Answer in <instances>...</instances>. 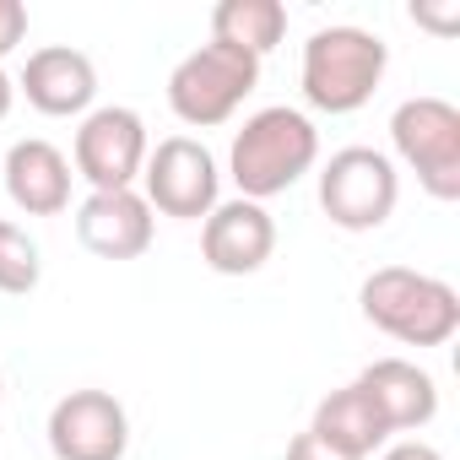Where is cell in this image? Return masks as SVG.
Returning <instances> with one entry per match:
<instances>
[{"label": "cell", "instance_id": "9a60e30c", "mask_svg": "<svg viewBox=\"0 0 460 460\" xmlns=\"http://www.w3.org/2000/svg\"><path fill=\"white\" fill-rule=\"evenodd\" d=\"M309 433H320L331 449H341V455H352V460H368V455L390 438L385 417L374 411V401H368L358 385L331 390V395L314 406V428H309Z\"/></svg>", "mask_w": 460, "mask_h": 460}, {"label": "cell", "instance_id": "2e32d148", "mask_svg": "<svg viewBox=\"0 0 460 460\" xmlns=\"http://www.w3.org/2000/svg\"><path fill=\"white\" fill-rule=\"evenodd\" d=\"M211 39L266 60L288 39V6L282 0H222L211 12Z\"/></svg>", "mask_w": 460, "mask_h": 460}, {"label": "cell", "instance_id": "5b68a950", "mask_svg": "<svg viewBox=\"0 0 460 460\" xmlns=\"http://www.w3.org/2000/svg\"><path fill=\"white\" fill-rule=\"evenodd\" d=\"M390 141L433 200H460V109L455 103L406 98L390 114Z\"/></svg>", "mask_w": 460, "mask_h": 460}, {"label": "cell", "instance_id": "ffe728a7", "mask_svg": "<svg viewBox=\"0 0 460 460\" xmlns=\"http://www.w3.org/2000/svg\"><path fill=\"white\" fill-rule=\"evenodd\" d=\"M288 460H352V455H341V449H331L320 433H298L293 444H288Z\"/></svg>", "mask_w": 460, "mask_h": 460}, {"label": "cell", "instance_id": "e0dca14e", "mask_svg": "<svg viewBox=\"0 0 460 460\" xmlns=\"http://www.w3.org/2000/svg\"><path fill=\"white\" fill-rule=\"evenodd\" d=\"M39 277H44L39 244L22 234L17 222H0V293L22 298V293H33V288H39Z\"/></svg>", "mask_w": 460, "mask_h": 460}, {"label": "cell", "instance_id": "9c48e42d", "mask_svg": "<svg viewBox=\"0 0 460 460\" xmlns=\"http://www.w3.org/2000/svg\"><path fill=\"white\" fill-rule=\"evenodd\" d=\"M49 449L55 460H125L130 417L109 390H71L49 411Z\"/></svg>", "mask_w": 460, "mask_h": 460}, {"label": "cell", "instance_id": "6da1fadb", "mask_svg": "<svg viewBox=\"0 0 460 460\" xmlns=\"http://www.w3.org/2000/svg\"><path fill=\"white\" fill-rule=\"evenodd\" d=\"M320 157V130L309 114L277 103L244 119V130L234 136V152H227V168H234V184L244 200H271L282 190H293Z\"/></svg>", "mask_w": 460, "mask_h": 460}, {"label": "cell", "instance_id": "603a6c76", "mask_svg": "<svg viewBox=\"0 0 460 460\" xmlns=\"http://www.w3.org/2000/svg\"><path fill=\"white\" fill-rule=\"evenodd\" d=\"M0 401H6V379H0Z\"/></svg>", "mask_w": 460, "mask_h": 460}, {"label": "cell", "instance_id": "8fae6325", "mask_svg": "<svg viewBox=\"0 0 460 460\" xmlns=\"http://www.w3.org/2000/svg\"><path fill=\"white\" fill-rule=\"evenodd\" d=\"M76 239L98 261H136L152 250V206L141 190H93L76 206Z\"/></svg>", "mask_w": 460, "mask_h": 460}, {"label": "cell", "instance_id": "7a4b0ae2", "mask_svg": "<svg viewBox=\"0 0 460 460\" xmlns=\"http://www.w3.org/2000/svg\"><path fill=\"white\" fill-rule=\"evenodd\" d=\"M363 320L406 347H444L460 331V293L411 266H379L363 293Z\"/></svg>", "mask_w": 460, "mask_h": 460}, {"label": "cell", "instance_id": "ba28073f", "mask_svg": "<svg viewBox=\"0 0 460 460\" xmlns=\"http://www.w3.org/2000/svg\"><path fill=\"white\" fill-rule=\"evenodd\" d=\"M146 168V125L136 109H93L76 130V173L93 190H136Z\"/></svg>", "mask_w": 460, "mask_h": 460}, {"label": "cell", "instance_id": "30bf717a", "mask_svg": "<svg viewBox=\"0 0 460 460\" xmlns=\"http://www.w3.org/2000/svg\"><path fill=\"white\" fill-rule=\"evenodd\" d=\"M277 250V222L261 200H217L200 227V255L217 277H255Z\"/></svg>", "mask_w": 460, "mask_h": 460}, {"label": "cell", "instance_id": "8992f818", "mask_svg": "<svg viewBox=\"0 0 460 460\" xmlns=\"http://www.w3.org/2000/svg\"><path fill=\"white\" fill-rule=\"evenodd\" d=\"M395 200H401L395 163L374 146H341L320 168V206L347 234H374V227H385Z\"/></svg>", "mask_w": 460, "mask_h": 460}, {"label": "cell", "instance_id": "277c9868", "mask_svg": "<svg viewBox=\"0 0 460 460\" xmlns=\"http://www.w3.org/2000/svg\"><path fill=\"white\" fill-rule=\"evenodd\" d=\"M261 87V60L244 55V49H227V44H200L190 49L173 76H168V109L195 125V130H211V125H227L234 109Z\"/></svg>", "mask_w": 460, "mask_h": 460}, {"label": "cell", "instance_id": "4fadbf2b", "mask_svg": "<svg viewBox=\"0 0 460 460\" xmlns=\"http://www.w3.org/2000/svg\"><path fill=\"white\" fill-rule=\"evenodd\" d=\"M352 385L374 401V411L385 417L390 433H417V428H428L438 417V385H433V374L417 368V363H406V358H379Z\"/></svg>", "mask_w": 460, "mask_h": 460}, {"label": "cell", "instance_id": "5bb4252c", "mask_svg": "<svg viewBox=\"0 0 460 460\" xmlns=\"http://www.w3.org/2000/svg\"><path fill=\"white\" fill-rule=\"evenodd\" d=\"M6 195L28 217H60L71 206V163L49 141H17L6 152Z\"/></svg>", "mask_w": 460, "mask_h": 460}, {"label": "cell", "instance_id": "3957f363", "mask_svg": "<svg viewBox=\"0 0 460 460\" xmlns=\"http://www.w3.org/2000/svg\"><path fill=\"white\" fill-rule=\"evenodd\" d=\"M390 66V44L368 28H320L304 44V98L320 114H358Z\"/></svg>", "mask_w": 460, "mask_h": 460}, {"label": "cell", "instance_id": "7c38bea8", "mask_svg": "<svg viewBox=\"0 0 460 460\" xmlns=\"http://www.w3.org/2000/svg\"><path fill=\"white\" fill-rule=\"evenodd\" d=\"M28 103L49 119H71V114H87L93 98H98V71L82 49H66V44H49V49H33L28 66H22V82Z\"/></svg>", "mask_w": 460, "mask_h": 460}, {"label": "cell", "instance_id": "44dd1931", "mask_svg": "<svg viewBox=\"0 0 460 460\" xmlns=\"http://www.w3.org/2000/svg\"><path fill=\"white\" fill-rule=\"evenodd\" d=\"M379 460H444L433 444H422V438H406V444H390Z\"/></svg>", "mask_w": 460, "mask_h": 460}, {"label": "cell", "instance_id": "d6986e66", "mask_svg": "<svg viewBox=\"0 0 460 460\" xmlns=\"http://www.w3.org/2000/svg\"><path fill=\"white\" fill-rule=\"evenodd\" d=\"M411 22L428 28V33H438V39H449V33H460V6H455V0H449L444 12H433V6H411Z\"/></svg>", "mask_w": 460, "mask_h": 460}, {"label": "cell", "instance_id": "7402d4cb", "mask_svg": "<svg viewBox=\"0 0 460 460\" xmlns=\"http://www.w3.org/2000/svg\"><path fill=\"white\" fill-rule=\"evenodd\" d=\"M12 103H17V82H12L6 71H0V119L12 114Z\"/></svg>", "mask_w": 460, "mask_h": 460}, {"label": "cell", "instance_id": "ac0fdd59", "mask_svg": "<svg viewBox=\"0 0 460 460\" xmlns=\"http://www.w3.org/2000/svg\"><path fill=\"white\" fill-rule=\"evenodd\" d=\"M28 39V6L22 0H0V60Z\"/></svg>", "mask_w": 460, "mask_h": 460}, {"label": "cell", "instance_id": "52a82bcc", "mask_svg": "<svg viewBox=\"0 0 460 460\" xmlns=\"http://www.w3.org/2000/svg\"><path fill=\"white\" fill-rule=\"evenodd\" d=\"M141 200L163 217H179V222H195V217H211L217 206V157L190 141V136H168L157 141V152H146V168H141Z\"/></svg>", "mask_w": 460, "mask_h": 460}]
</instances>
